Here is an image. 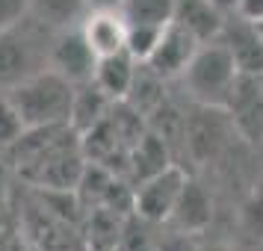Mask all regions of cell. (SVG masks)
<instances>
[{"instance_id": "obj_1", "label": "cell", "mask_w": 263, "mask_h": 251, "mask_svg": "<svg viewBox=\"0 0 263 251\" xmlns=\"http://www.w3.org/2000/svg\"><path fill=\"white\" fill-rule=\"evenodd\" d=\"M9 101L15 104V109L21 112L27 130L33 127H60L68 124L71 119V104H74V86L60 77L53 68L27 77L24 83L12 86Z\"/></svg>"}, {"instance_id": "obj_2", "label": "cell", "mask_w": 263, "mask_h": 251, "mask_svg": "<svg viewBox=\"0 0 263 251\" xmlns=\"http://www.w3.org/2000/svg\"><path fill=\"white\" fill-rule=\"evenodd\" d=\"M45 33H53L36 18H21L18 24L0 30V86L12 89L24 83L27 77L45 71L50 60V42Z\"/></svg>"}, {"instance_id": "obj_3", "label": "cell", "mask_w": 263, "mask_h": 251, "mask_svg": "<svg viewBox=\"0 0 263 251\" xmlns=\"http://www.w3.org/2000/svg\"><path fill=\"white\" fill-rule=\"evenodd\" d=\"M237 80H239L237 60L231 56V50L219 38L201 45L195 60L190 62V68L180 77L186 95L195 104H204V107H228V98L234 92Z\"/></svg>"}, {"instance_id": "obj_4", "label": "cell", "mask_w": 263, "mask_h": 251, "mask_svg": "<svg viewBox=\"0 0 263 251\" xmlns=\"http://www.w3.org/2000/svg\"><path fill=\"white\" fill-rule=\"evenodd\" d=\"M237 133L231 112L225 107H204L195 104V112L186 115V127H183V139H186V151L195 163H207L225 151L228 139Z\"/></svg>"}, {"instance_id": "obj_5", "label": "cell", "mask_w": 263, "mask_h": 251, "mask_svg": "<svg viewBox=\"0 0 263 251\" xmlns=\"http://www.w3.org/2000/svg\"><path fill=\"white\" fill-rule=\"evenodd\" d=\"M186 180L190 178L183 175L180 166H168L166 171L136 183L133 186V213L142 216L151 225H166L175 213V207H178Z\"/></svg>"}, {"instance_id": "obj_6", "label": "cell", "mask_w": 263, "mask_h": 251, "mask_svg": "<svg viewBox=\"0 0 263 251\" xmlns=\"http://www.w3.org/2000/svg\"><path fill=\"white\" fill-rule=\"evenodd\" d=\"M98 56L92 45L86 42L83 30L80 27H71V30H60L53 33V42H50V60L48 68L65 77L71 86H83L95 80L98 71Z\"/></svg>"}, {"instance_id": "obj_7", "label": "cell", "mask_w": 263, "mask_h": 251, "mask_svg": "<svg viewBox=\"0 0 263 251\" xmlns=\"http://www.w3.org/2000/svg\"><path fill=\"white\" fill-rule=\"evenodd\" d=\"M201 48V42L192 36L186 27L180 24H172L163 30V38H160V45L154 48V53L148 56V62H142L145 68H151V71L160 77V80H180L183 71L190 68V62L195 60V53Z\"/></svg>"}, {"instance_id": "obj_8", "label": "cell", "mask_w": 263, "mask_h": 251, "mask_svg": "<svg viewBox=\"0 0 263 251\" xmlns=\"http://www.w3.org/2000/svg\"><path fill=\"white\" fill-rule=\"evenodd\" d=\"M228 112L231 121L242 139L260 142L263 139V77L254 74H239L234 92L228 98Z\"/></svg>"}, {"instance_id": "obj_9", "label": "cell", "mask_w": 263, "mask_h": 251, "mask_svg": "<svg viewBox=\"0 0 263 251\" xmlns=\"http://www.w3.org/2000/svg\"><path fill=\"white\" fill-rule=\"evenodd\" d=\"M219 42L237 60L239 74L263 77V42H260V36H257V30H254L251 21L239 18V15H231L225 21V30H222Z\"/></svg>"}, {"instance_id": "obj_10", "label": "cell", "mask_w": 263, "mask_h": 251, "mask_svg": "<svg viewBox=\"0 0 263 251\" xmlns=\"http://www.w3.org/2000/svg\"><path fill=\"white\" fill-rule=\"evenodd\" d=\"M27 230L30 239L42 251H77V234L74 222H65L60 216H53L45 204H30L27 207Z\"/></svg>"}, {"instance_id": "obj_11", "label": "cell", "mask_w": 263, "mask_h": 251, "mask_svg": "<svg viewBox=\"0 0 263 251\" xmlns=\"http://www.w3.org/2000/svg\"><path fill=\"white\" fill-rule=\"evenodd\" d=\"M80 30H83L86 42L92 45V50L98 56H109V53L124 50L127 21H124L121 9H89Z\"/></svg>"}, {"instance_id": "obj_12", "label": "cell", "mask_w": 263, "mask_h": 251, "mask_svg": "<svg viewBox=\"0 0 263 251\" xmlns=\"http://www.w3.org/2000/svg\"><path fill=\"white\" fill-rule=\"evenodd\" d=\"M213 219V198L207 195L201 183L195 180H186V186L180 192V201L175 207V213L168 219V225H175V230H183V234H201L204 227L210 225Z\"/></svg>"}, {"instance_id": "obj_13", "label": "cell", "mask_w": 263, "mask_h": 251, "mask_svg": "<svg viewBox=\"0 0 263 251\" xmlns=\"http://www.w3.org/2000/svg\"><path fill=\"white\" fill-rule=\"evenodd\" d=\"M139 65H142V62H136L127 50L101 56V60H98V71H95L98 89H101L107 98H112V101H127Z\"/></svg>"}, {"instance_id": "obj_14", "label": "cell", "mask_w": 263, "mask_h": 251, "mask_svg": "<svg viewBox=\"0 0 263 251\" xmlns=\"http://www.w3.org/2000/svg\"><path fill=\"white\" fill-rule=\"evenodd\" d=\"M228 15H222L210 0H178V12H175V24L186 27L192 36L201 45L216 42L225 30Z\"/></svg>"}, {"instance_id": "obj_15", "label": "cell", "mask_w": 263, "mask_h": 251, "mask_svg": "<svg viewBox=\"0 0 263 251\" xmlns=\"http://www.w3.org/2000/svg\"><path fill=\"white\" fill-rule=\"evenodd\" d=\"M168 166H175L172 157H168V142L160 133L145 130V136L130 148V168H127V175L133 178V183H142V180L154 178L160 171H166Z\"/></svg>"}, {"instance_id": "obj_16", "label": "cell", "mask_w": 263, "mask_h": 251, "mask_svg": "<svg viewBox=\"0 0 263 251\" xmlns=\"http://www.w3.org/2000/svg\"><path fill=\"white\" fill-rule=\"evenodd\" d=\"M112 104H116V101L104 95V92L98 89L95 80H92V83H83V86H74V104H71V119H68L71 130L80 133V136H83L86 130H92L95 124H101V121L109 115Z\"/></svg>"}, {"instance_id": "obj_17", "label": "cell", "mask_w": 263, "mask_h": 251, "mask_svg": "<svg viewBox=\"0 0 263 251\" xmlns=\"http://www.w3.org/2000/svg\"><path fill=\"white\" fill-rule=\"evenodd\" d=\"M27 15L45 24L48 30L60 33V30L83 24V18L89 15V0H30Z\"/></svg>"}, {"instance_id": "obj_18", "label": "cell", "mask_w": 263, "mask_h": 251, "mask_svg": "<svg viewBox=\"0 0 263 251\" xmlns=\"http://www.w3.org/2000/svg\"><path fill=\"white\" fill-rule=\"evenodd\" d=\"M178 12V0H124L121 15L127 24L145 27H168Z\"/></svg>"}, {"instance_id": "obj_19", "label": "cell", "mask_w": 263, "mask_h": 251, "mask_svg": "<svg viewBox=\"0 0 263 251\" xmlns=\"http://www.w3.org/2000/svg\"><path fill=\"white\" fill-rule=\"evenodd\" d=\"M166 27H145V24H127V42L124 50L130 53L136 62H148V56L154 53V48L163 38Z\"/></svg>"}, {"instance_id": "obj_20", "label": "cell", "mask_w": 263, "mask_h": 251, "mask_svg": "<svg viewBox=\"0 0 263 251\" xmlns=\"http://www.w3.org/2000/svg\"><path fill=\"white\" fill-rule=\"evenodd\" d=\"M24 133H27V124L21 119V112L15 109L9 95H3L0 98V151H9Z\"/></svg>"}, {"instance_id": "obj_21", "label": "cell", "mask_w": 263, "mask_h": 251, "mask_svg": "<svg viewBox=\"0 0 263 251\" xmlns=\"http://www.w3.org/2000/svg\"><path fill=\"white\" fill-rule=\"evenodd\" d=\"M30 12V0H0V30L18 24Z\"/></svg>"}, {"instance_id": "obj_22", "label": "cell", "mask_w": 263, "mask_h": 251, "mask_svg": "<svg viewBox=\"0 0 263 251\" xmlns=\"http://www.w3.org/2000/svg\"><path fill=\"white\" fill-rule=\"evenodd\" d=\"M151 251H198V248H195V242H192V234L172 230L168 237H160V239H157Z\"/></svg>"}, {"instance_id": "obj_23", "label": "cell", "mask_w": 263, "mask_h": 251, "mask_svg": "<svg viewBox=\"0 0 263 251\" xmlns=\"http://www.w3.org/2000/svg\"><path fill=\"white\" fill-rule=\"evenodd\" d=\"M237 15L246 18V21H260L263 18V0H239Z\"/></svg>"}, {"instance_id": "obj_24", "label": "cell", "mask_w": 263, "mask_h": 251, "mask_svg": "<svg viewBox=\"0 0 263 251\" xmlns=\"http://www.w3.org/2000/svg\"><path fill=\"white\" fill-rule=\"evenodd\" d=\"M210 3H213L222 15H228V18L237 15V9H239V0H210Z\"/></svg>"}, {"instance_id": "obj_25", "label": "cell", "mask_w": 263, "mask_h": 251, "mask_svg": "<svg viewBox=\"0 0 263 251\" xmlns=\"http://www.w3.org/2000/svg\"><path fill=\"white\" fill-rule=\"evenodd\" d=\"M124 0H89V9H121Z\"/></svg>"}, {"instance_id": "obj_26", "label": "cell", "mask_w": 263, "mask_h": 251, "mask_svg": "<svg viewBox=\"0 0 263 251\" xmlns=\"http://www.w3.org/2000/svg\"><path fill=\"white\" fill-rule=\"evenodd\" d=\"M198 251H231L228 245H219V242H210V245H201Z\"/></svg>"}, {"instance_id": "obj_27", "label": "cell", "mask_w": 263, "mask_h": 251, "mask_svg": "<svg viewBox=\"0 0 263 251\" xmlns=\"http://www.w3.org/2000/svg\"><path fill=\"white\" fill-rule=\"evenodd\" d=\"M251 24H254V30H257V36H260V42H263V18L260 21H251Z\"/></svg>"}, {"instance_id": "obj_28", "label": "cell", "mask_w": 263, "mask_h": 251, "mask_svg": "<svg viewBox=\"0 0 263 251\" xmlns=\"http://www.w3.org/2000/svg\"><path fill=\"white\" fill-rule=\"evenodd\" d=\"M254 148H257V157H260V166H263V139L257 145H254Z\"/></svg>"}, {"instance_id": "obj_29", "label": "cell", "mask_w": 263, "mask_h": 251, "mask_svg": "<svg viewBox=\"0 0 263 251\" xmlns=\"http://www.w3.org/2000/svg\"><path fill=\"white\" fill-rule=\"evenodd\" d=\"M260 251H263V248H260Z\"/></svg>"}]
</instances>
